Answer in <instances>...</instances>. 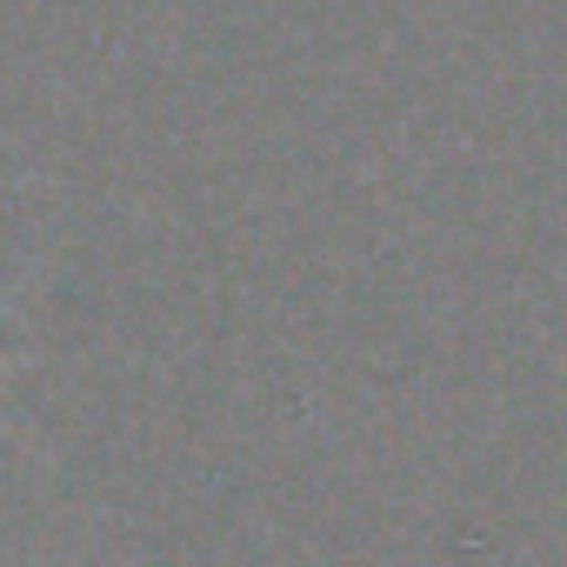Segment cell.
Here are the masks:
<instances>
[{
  "label": "cell",
  "instance_id": "1",
  "mask_svg": "<svg viewBox=\"0 0 567 567\" xmlns=\"http://www.w3.org/2000/svg\"><path fill=\"white\" fill-rule=\"evenodd\" d=\"M8 315H14V301H0V328H8ZM21 354V341H8V334H0V368H8Z\"/></svg>",
  "mask_w": 567,
  "mask_h": 567
}]
</instances>
